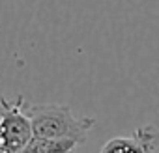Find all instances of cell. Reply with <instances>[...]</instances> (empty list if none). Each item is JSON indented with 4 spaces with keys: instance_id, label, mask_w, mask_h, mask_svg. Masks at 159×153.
I'll list each match as a JSON object with an SVG mask.
<instances>
[{
    "instance_id": "7a4b0ae2",
    "label": "cell",
    "mask_w": 159,
    "mask_h": 153,
    "mask_svg": "<svg viewBox=\"0 0 159 153\" xmlns=\"http://www.w3.org/2000/svg\"><path fill=\"white\" fill-rule=\"evenodd\" d=\"M25 105L23 97L0 99V153H21L32 140V123Z\"/></svg>"
},
{
    "instance_id": "277c9868",
    "label": "cell",
    "mask_w": 159,
    "mask_h": 153,
    "mask_svg": "<svg viewBox=\"0 0 159 153\" xmlns=\"http://www.w3.org/2000/svg\"><path fill=\"white\" fill-rule=\"evenodd\" d=\"M77 147L79 144L73 140H52V138L32 136V140L21 153H75Z\"/></svg>"
},
{
    "instance_id": "3957f363",
    "label": "cell",
    "mask_w": 159,
    "mask_h": 153,
    "mask_svg": "<svg viewBox=\"0 0 159 153\" xmlns=\"http://www.w3.org/2000/svg\"><path fill=\"white\" fill-rule=\"evenodd\" d=\"M159 134L153 125H144L133 136H114L101 147L99 153H152Z\"/></svg>"
},
{
    "instance_id": "6da1fadb",
    "label": "cell",
    "mask_w": 159,
    "mask_h": 153,
    "mask_svg": "<svg viewBox=\"0 0 159 153\" xmlns=\"http://www.w3.org/2000/svg\"><path fill=\"white\" fill-rule=\"evenodd\" d=\"M25 110L32 123L34 136L52 140H73L79 146L84 144L88 133L96 125L92 116H75L69 105H25Z\"/></svg>"
}]
</instances>
